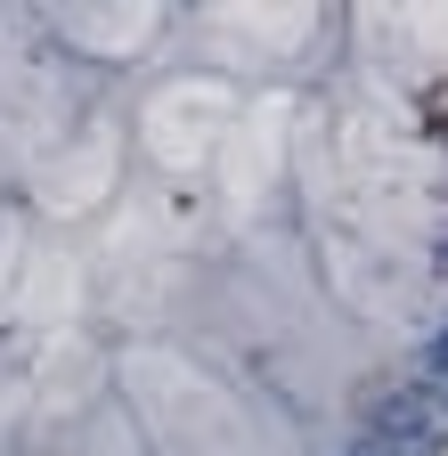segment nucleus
I'll list each match as a JSON object with an SVG mask.
<instances>
[{
  "mask_svg": "<svg viewBox=\"0 0 448 456\" xmlns=\"http://www.w3.org/2000/svg\"><path fill=\"white\" fill-rule=\"evenodd\" d=\"M440 424H448L440 391H391L383 408H375V440H391V448H424Z\"/></svg>",
  "mask_w": 448,
  "mask_h": 456,
  "instance_id": "nucleus-1",
  "label": "nucleus"
},
{
  "mask_svg": "<svg viewBox=\"0 0 448 456\" xmlns=\"http://www.w3.org/2000/svg\"><path fill=\"white\" fill-rule=\"evenodd\" d=\"M351 456H416V448H391V440H367V448H351Z\"/></svg>",
  "mask_w": 448,
  "mask_h": 456,
  "instance_id": "nucleus-2",
  "label": "nucleus"
},
{
  "mask_svg": "<svg viewBox=\"0 0 448 456\" xmlns=\"http://www.w3.org/2000/svg\"><path fill=\"white\" fill-rule=\"evenodd\" d=\"M432 375H448V334H440V351H432Z\"/></svg>",
  "mask_w": 448,
  "mask_h": 456,
  "instance_id": "nucleus-3",
  "label": "nucleus"
}]
</instances>
